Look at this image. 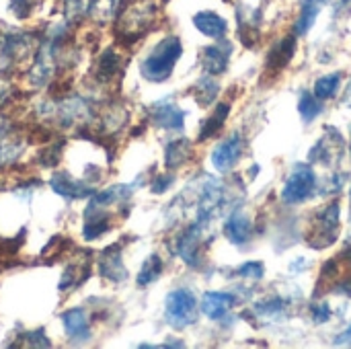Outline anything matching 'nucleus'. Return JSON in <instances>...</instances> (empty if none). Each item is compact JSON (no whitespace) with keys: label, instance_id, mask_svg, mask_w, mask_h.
Masks as SVG:
<instances>
[{"label":"nucleus","instance_id":"obj_4","mask_svg":"<svg viewBox=\"0 0 351 349\" xmlns=\"http://www.w3.org/2000/svg\"><path fill=\"white\" fill-rule=\"evenodd\" d=\"M47 185H49V189H51L56 195L64 197L66 202L86 200V197H90V195L97 191L88 181L76 179V177H72L70 173H53V175L49 177Z\"/></svg>","mask_w":351,"mask_h":349},{"label":"nucleus","instance_id":"obj_29","mask_svg":"<svg viewBox=\"0 0 351 349\" xmlns=\"http://www.w3.org/2000/svg\"><path fill=\"white\" fill-rule=\"evenodd\" d=\"M313 317H315V321H317V323H327V321H329V317H331V313H329V309H327L325 304H321L319 309H315Z\"/></svg>","mask_w":351,"mask_h":349},{"label":"nucleus","instance_id":"obj_2","mask_svg":"<svg viewBox=\"0 0 351 349\" xmlns=\"http://www.w3.org/2000/svg\"><path fill=\"white\" fill-rule=\"evenodd\" d=\"M39 43V35L25 29H8L0 33V64L12 66L25 60Z\"/></svg>","mask_w":351,"mask_h":349},{"label":"nucleus","instance_id":"obj_3","mask_svg":"<svg viewBox=\"0 0 351 349\" xmlns=\"http://www.w3.org/2000/svg\"><path fill=\"white\" fill-rule=\"evenodd\" d=\"M165 317H167L169 325L175 329L193 325L195 317H197L195 296L189 290H173L165 302Z\"/></svg>","mask_w":351,"mask_h":349},{"label":"nucleus","instance_id":"obj_25","mask_svg":"<svg viewBox=\"0 0 351 349\" xmlns=\"http://www.w3.org/2000/svg\"><path fill=\"white\" fill-rule=\"evenodd\" d=\"M21 339L29 348H51V341H49V337L45 335L43 329H33V331L25 333Z\"/></svg>","mask_w":351,"mask_h":349},{"label":"nucleus","instance_id":"obj_7","mask_svg":"<svg viewBox=\"0 0 351 349\" xmlns=\"http://www.w3.org/2000/svg\"><path fill=\"white\" fill-rule=\"evenodd\" d=\"M97 272L101 278L113 282V284H119L123 280H128V269L121 261V243H115L111 247H107L99 259H97Z\"/></svg>","mask_w":351,"mask_h":349},{"label":"nucleus","instance_id":"obj_6","mask_svg":"<svg viewBox=\"0 0 351 349\" xmlns=\"http://www.w3.org/2000/svg\"><path fill=\"white\" fill-rule=\"evenodd\" d=\"M315 183H317V177H315L313 169L306 167V165H298L294 169V173L288 177V181L284 185V191H282V197L288 204H300L311 195Z\"/></svg>","mask_w":351,"mask_h":349},{"label":"nucleus","instance_id":"obj_12","mask_svg":"<svg viewBox=\"0 0 351 349\" xmlns=\"http://www.w3.org/2000/svg\"><path fill=\"white\" fill-rule=\"evenodd\" d=\"M337 226H339V206H337V204H331V206L321 214L319 232L313 237V243H315L317 239H319V241H323V243H321V249H323V247H327V245H331V243H333V237H335ZM313 243H311V245H313Z\"/></svg>","mask_w":351,"mask_h":349},{"label":"nucleus","instance_id":"obj_20","mask_svg":"<svg viewBox=\"0 0 351 349\" xmlns=\"http://www.w3.org/2000/svg\"><path fill=\"white\" fill-rule=\"evenodd\" d=\"M228 117V105H220L218 109H216V113L204 123V128H202V134H199V140H208V138H212L220 128H222V123H224V119Z\"/></svg>","mask_w":351,"mask_h":349},{"label":"nucleus","instance_id":"obj_27","mask_svg":"<svg viewBox=\"0 0 351 349\" xmlns=\"http://www.w3.org/2000/svg\"><path fill=\"white\" fill-rule=\"evenodd\" d=\"M239 276H245V278H255V280H259L261 276H263V265L261 263H245L241 269H239Z\"/></svg>","mask_w":351,"mask_h":349},{"label":"nucleus","instance_id":"obj_21","mask_svg":"<svg viewBox=\"0 0 351 349\" xmlns=\"http://www.w3.org/2000/svg\"><path fill=\"white\" fill-rule=\"evenodd\" d=\"M187 158V142L185 140H173L169 146H167V167L169 169H175L179 165H183Z\"/></svg>","mask_w":351,"mask_h":349},{"label":"nucleus","instance_id":"obj_8","mask_svg":"<svg viewBox=\"0 0 351 349\" xmlns=\"http://www.w3.org/2000/svg\"><path fill=\"white\" fill-rule=\"evenodd\" d=\"M241 150H243V140H241V134H232L228 140L220 142L214 152H212V165L216 171H230L239 156H241Z\"/></svg>","mask_w":351,"mask_h":349},{"label":"nucleus","instance_id":"obj_19","mask_svg":"<svg viewBox=\"0 0 351 349\" xmlns=\"http://www.w3.org/2000/svg\"><path fill=\"white\" fill-rule=\"evenodd\" d=\"M292 53H294V39L288 37V39L280 41V43L271 49V53L267 56V66L280 70V68H284V66L290 62Z\"/></svg>","mask_w":351,"mask_h":349},{"label":"nucleus","instance_id":"obj_18","mask_svg":"<svg viewBox=\"0 0 351 349\" xmlns=\"http://www.w3.org/2000/svg\"><path fill=\"white\" fill-rule=\"evenodd\" d=\"M160 274H162V259H160L158 255H150V257L144 261V265H142V269H140L136 282H138L140 288H144V286L154 284V282L160 278Z\"/></svg>","mask_w":351,"mask_h":349},{"label":"nucleus","instance_id":"obj_13","mask_svg":"<svg viewBox=\"0 0 351 349\" xmlns=\"http://www.w3.org/2000/svg\"><path fill=\"white\" fill-rule=\"evenodd\" d=\"M251 230H253V224H251V220H249L247 216H243V214H234V216L226 222V228H224L228 241L234 243V245L247 243V241L251 239Z\"/></svg>","mask_w":351,"mask_h":349},{"label":"nucleus","instance_id":"obj_11","mask_svg":"<svg viewBox=\"0 0 351 349\" xmlns=\"http://www.w3.org/2000/svg\"><path fill=\"white\" fill-rule=\"evenodd\" d=\"M193 25L197 27L199 33H204V35H208V37H214V39L224 37L226 31H228L226 21H224L220 14L212 12V10H202V12H197V14L193 16Z\"/></svg>","mask_w":351,"mask_h":349},{"label":"nucleus","instance_id":"obj_1","mask_svg":"<svg viewBox=\"0 0 351 349\" xmlns=\"http://www.w3.org/2000/svg\"><path fill=\"white\" fill-rule=\"evenodd\" d=\"M183 53V45L179 41V37L171 35L165 37L162 41H158L152 51L142 60L140 64V72L146 80L150 82H162L173 74V68L177 64V60Z\"/></svg>","mask_w":351,"mask_h":349},{"label":"nucleus","instance_id":"obj_26","mask_svg":"<svg viewBox=\"0 0 351 349\" xmlns=\"http://www.w3.org/2000/svg\"><path fill=\"white\" fill-rule=\"evenodd\" d=\"M171 183H173V175H156L150 189H152V193H165L171 187Z\"/></svg>","mask_w":351,"mask_h":349},{"label":"nucleus","instance_id":"obj_30","mask_svg":"<svg viewBox=\"0 0 351 349\" xmlns=\"http://www.w3.org/2000/svg\"><path fill=\"white\" fill-rule=\"evenodd\" d=\"M350 341H351V327L337 337V344H350Z\"/></svg>","mask_w":351,"mask_h":349},{"label":"nucleus","instance_id":"obj_23","mask_svg":"<svg viewBox=\"0 0 351 349\" xmlns=\"http://www.w3.org/2000/svg\"><path fill=\"white\" fill-rule=\"evenodd\" d=\"M300 115L304 121H313L319 113H321V103H319V97L317 95H311V93H302L300 97Z\"/></svg>","mask_w":351,"mask_h":349},{"label":"nucleus","instance_id":"obj_14","mask_svg":"<svg viewBox=\"0 0 351 349\" xmlns=\"http://www.w3.org/2000/svg\"><path fill=\"white\" fill-rule=\"evenodd\" d=\"M177 251L181 255V259L189 265H197V255H199V237H197V228H189L179 241H177Z\"/></svg>","mask_w":351,"mask_h":349},{"label":"nucleus","instance_id":"obj_24","mask_svg":"<svg viewBox=\"0 0 351 349\" xmlns=\"http://www.w3.org/2000/svg\"><path fill=\"white\" fill-rule=\"evenodd\" d=\"M37 0H8V12L16 21H25L35 12Z\"/></svg>","mask_w":351,"mask_h":349},{"label":"nucleus","instance_id":"obj_31","mask_svg":"<svg viewBox=\"0 0 351 349\" xmlns=\"http://www.w3.org/2000/svg\"><path fill=\"white\" fill-rule=\"evenodd\" d=\"M350 197H351V191H350Z\"/></svg>","mask_w":351,"mask_h":349},{"label":"nucleus","instance_id":"obj_10","mask_svg":"<svg viewBox=\"0 0 351 349\" xmlns=\"http://www.w3.org/2000/svg\"><path fill=\"white\" fill-rule=\"evenodd\" d=\"M234 302V296L232 294H226V292H206L204 298H202V311L208 319H222L230 306Z\"/></svg>","mask_w":351,"mask_h":349},{"label":"nucleus","instance_id":"obj_5","mask_svg":"<svg viewBox=\"0 0 351 349\" xmlns=\"http://www.w3.org/2000/svg\"><path fill=\"white\" fill-rule=\"evenodd\" d=\"M62 321V329L66 333V337L72 344H86L93 339V327H90V319L84 306H74L68 309L60 315Z\"/></svg>","mask_w":351,"mask_h":349},{"label":"nucleus","instance_id":"obj_9","mask_svg":"<svg viewBox=\"0 0 351 349\" xmlns=\"http://www.w3.org/2000/svg\"><path fill=\"white\" fill-rule=\"evenodd\" d=\"M185 121V111L171 103H158L152 107V123L165 130H181Z\"/></svg>","mask_w":351,"mask_h":349},{"label":"nucleus","instance_id":"obj_15","mask_svg":"<svg viewBox=\"0 0 351 349\" xmlns=\"http://www.w3.org/2000/svg\"><path fill=\"white\" fill-rule=\"evenodd\" d=\"M323 0H302V8H300V16L294 25L296 35H306L311 31V27L315 25L319 12H321Z\"/></svg>","mask_w":351,"mask_h":349},{"label":"nucleus","instance_id":"obj_16","mask_svg":"<svg viewBox=\"0 0 351 349\" xmlns=\"http://www.w3.org/2000/svg\"><path fill=\"white\" fill-rule=\"evenodd\" d=\"M117 70H119V56L113 47H107L97 60V76L95 78L99 82H107L117 74Z\"/></svg>","mask_w":351,"mask_h":349},{"label":"nucleus","instance_id":"obj_28","mask_svg":"<svg viewBox=\"0 0 351 349\" xmlns=\"http://www.w3.org/2000/svg\"><path fill=\"white\" fill-rule=\"evenodd\" d=\"M10 95H12V88H10V82H8L6 78H2V76H0V107L8 103V99H10Z\"/></svg>","mask_w":351,"mask_h":349},{"label":"nucleus","instance_id":"obj_17","mask_svg":"<svg viewBox=\"0 0 351 349\" xmlns=\"http://www.w3.org/2000/svg\"><path fill=\"white\" fill-rule=\"evenodd\" d=\"M228 51L230 49H222L220 45L208 47L204 51V68L210 74H220L226 68V64H228Z\"/></svg>","mask_w":351,"mask_h":349},{"label":"nucleus","instance_id":"obj_22","mask_svg":"<svg viewBox=\"0 0 351 349\" xmlns=\"http://www.w3.org/2000/svg\"><path fill=\"white\" fill-rule=\"evenodd\" d=\"M339 82H341V74H327V76L319 78V80L315 82V95H317L319 99H329V97H333L335 91H337V86H339Z\"/></svg>","mask_w":351,"mask_h":349}]
</instances>
